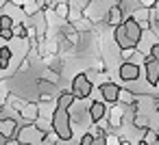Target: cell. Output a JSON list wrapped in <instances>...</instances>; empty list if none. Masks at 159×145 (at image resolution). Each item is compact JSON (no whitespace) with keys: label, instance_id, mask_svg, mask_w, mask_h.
Listing matches in <instances>:
<instances>
[{"label":"cell","instance_id":"cell-16","mask_svg":"<svg viewBox=\"0 0 159 145\" xmlns=\"http://www.w3.org/2000/svg\"><path fill=\"white\" fill-rule=\"evenodd\" d=\"M79 143H81V145H94V134H92V132L83 134V139H81Z\"/></svg>","mask_w":159,"mask_h":145},{"label":"cell","instance_id":"cell-18","mask_svg":"<svg viewBox=\"0 0 159 145\" xmlns=\"http://www.w3.org/2000/svg\"><path fill=\"white\" fill-rule=\"evenodd\" d=\"M157 132H159V128H157Z\"/></svg>","mask_w":159,"mask_h":145},{"label":"cell","instance_id":"cell-13","mask_svg":"<svg viewBox=\"0 0 159 145\" xmlns=\"http://www.w3.org/2000/svg\"><path fill=\"white\" fill-rule=\"evenodd\" d=\"M118 143H120V136H118V134L105 132V145H118Z\"/></svg>","mask_w":159,"mask_h":145},{"label":"cell","instance_id":"cell-6","mask_svg":"<svg viewBox=\"0 0 159 145\" xmlns=\"http://www.w3.org/2000/svg\"><path fill=\"white\" fill-rule=\"evenodd\" d=\"M105 115H107V106H105V102H92V104H89V119H92V123L102 121Z\"/></svg>","mask_w":159,"mask_h":145},{"label":"cell","instance_id":"cell-7","mask_svg":"<svg viewBox=\"0 0 159 145\" xmlns=\"http://www.w3.org/2000/svg\"><path fill=\"white\" fill-rule=\"evenodd\" d=\"M72 102H74L72 91H63V93H59V95H57V106H61V108H68Z\"/></svg>","mask_w":159,"mask_h":145},{"label":"cell","instance_id":"cell-8","mask_svg":"<svg viewBox=\"0 0 159 145\" xmlns=\"http://www.w3.org/2000/svg\"><path fill=\"white\" fill-rule=\"evenodd\" d=\"M11 48H7V46H2L0 48V69H7L9 67V61H11Z\"/></svg>","mask_w":159,"mask_h":145},{"label":"cell","instance_id":"cell-2","mask_svg":"<svg viewBox=\"0 0 159 145\" xmlns=\"http://www.w3.org/2000/svg\"><path fill=\"white\" fill-rule=\"evenodd\" d=\"M72 95L74 100H87L92 95V80L87 78L85 72H79L74 78H72Z\"/></svg>","mask_w":159,"mask_h":145},{"label":"cell","instance_id":"cell-15","mask_svg":"<svg viewBox=\"0 0 159 145\" xmlns=\"http://www.w3.org/2000/svg\"><path fill=\"white\" fill-rule=\"evenodd\" d=\"M0 39H5V41L13 39V31L11 28H0Z\"/></svg>","mask_w":159,"mask_h":145},{"label":"cell","instance_id":"cell-1","mask_svg":"<svg viewBox=\"0 0 159 145\" xmlns=\"http://www.w3.org/2000/svg\"><path fill=\"white\" fill-rule=\"evenodd\" d=\"M50 121H52V130L59 134L61 143L72 139V123H70V113H68V108H61V106H57V108L52 110V117H50Z\"/></svg>","mask_w":159,"mask_h":145},{"label":"cell","instance_id":"cell-4","mask_svg":"<svg viewBox=\"0 0 159 145\" xmlns=\"http://www.w3.org/2000/svg\"><path fill=\"white\" fill-rule=\"evenodd\" d=\"M118 74H120V78H122L124 82H135V80H139V76H142L139 65H135L133 61H124V63L120 65Z\"/></svg>","mask_w":159,"mask_h":145},{"label":"cell","instance_id":"cell-10","mask_svg":"<svg viewBox=\"0 0 159 145\" xmlns=\"http://www.w3.org/2000/svg\"><path fill=\"white\" fill-rule=\"evenodd\" d=\"M139 143H142V145H144V143H148V145L159 143V132H157V130H148V128H146V130H144V139H142Z\"/></svg>","mask_w":159,"mask_h":145},{"label":"cell","instance_id":"cell-11","mask_svg":"<svg viewBox=\"0 0 159 145\" xmlns=\"http://www.w3.org/2000/svg\"><path fill=\"white\" fill-rule=\"evenodd\" d=\"M11 31H13V37H18V39H26V37H29V28H26L24 24H16V22H13Z\"/></svg>","mask_w":159,"mask_h":145},{"label":"cell","instance_id":"cell-9","mask_svg":"<svg viewBox=\"0 0 159 145\" xmlns=\"http://www.w3.org/2000/svg\"><path fill=\"white\" fill-rule=\"evenodd\" d=\"M52 11H55V15H57V18L66 20V18H68V13H70V5L61 0V2H57V5L52 7Z\"/></svg>","mask_w":159,"mask_h":145},{"label":"cell","instance_id":"cell-5","mask_svg":"<svg viewBox=\"0 0 159 145\" xmlns=\"http://www.w3.org/2000/svg\"><path fill=\"white\" fill-rule=\"evenodd\" d=\"M118 91H120V87L116 85V82H102V87H100V93H102V100L105 102H109V104H116L118 102Z\"/></svg>","mask_w":159,"mask_h":145},{"label":"cell","instance_id":"cell-3","mask_svg":"<svg viewBox=\"0 0 159 145\" xmlns=\"http://www.w3.org/2000/svg\"><path fill=\"white\" fill-rule=\"evenodd\" d=\"M142 63H144V76H146V82H148L150 87H157V85H159V59L146 54Z\"/></svg>","mask_w":159,"mask_h":145},{"label":"cell","instance_id":"cell-17","mask_svg":"<svg viewBox=\"0 0 159 145\" xmlns=\"http://www.w3.org/2000/svg\"><path fill=\"white\" fill-rule=\"evenodd\" d=\"M148 54H150V56H155V59H159V41H155V44L148 48Z\"/></svg>","mask_w":159,"mask_h":145},{"label":"cell","instance_id":"cell-12","mask_svg":"<svg viewBox=\"0 0 159 145\" xmlns=\"http://www.w3.org/2000/svg\"><path fill=\"white\" fill-rule=\"evenodd\" d=\"M13 26V18L9 13H2L0 15V28H11Z\"/></svg>","mask_w":159,"mask_h":145},{"label":"cell","instance_id":"cell-14","mask_svg":"<svg viewBox=\"0 0 159 145\" xmlns=\"http://www.w3.org/2000/svg\"><path fill=\"white\" fill-rule=\"evenodd\" d=\"M133 52H135V48H120V56H122V61H129V59L133 56Z\"/></svg>","mask_w":159,"mask_h":145}]
</instances>
